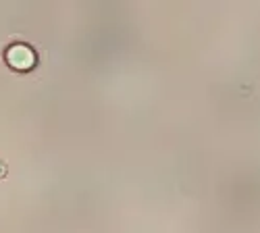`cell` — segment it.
Segmentation results:
<instances>
[{
	"label": "cell",
	"mask_w": 260,
	"mask_h": 233,
	"mask_svg": "<svg viewBox=\"0 0 260 233\" xmlns=\"http://www.w3.org/2000/svg\"><path fill=\"white\" fill-rule=\"evenodd\" d=\"M5 175H7V167L3 160H0V177H5Z\"/></svg>",
	"instance_id": "2"
},
{
	"label": "cell",
	"mask_w": 260,
	"mask_h": 233,
	"mask_svg": "<svg viewBox=\"0 0 260 233\" xmlns=\"http://www.w3.org/2000/svg\"><path fill=\"white\" fill-rule=\"evenodd\" d=\"M5 58H7L9 65L13 69H17V71H27V69L34 67V62H36V54H34V50L27 44H13V46H9L7 52H5Z\"/></svg>",
	"instance_id": "1"
}]
</instances>
